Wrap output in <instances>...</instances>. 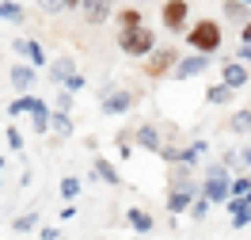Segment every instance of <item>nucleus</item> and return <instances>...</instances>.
<instances>
[{
    "mask_svg": "<svg viewBox=\"0 0 251 240\" xmlns=\"http://www.w3.org/2000/svg\"><path fill=\"white\" fill-rule=\"evenodd\" d=\"M187 46L194 50V53H217V46H221L217 19H198V23L187 31Z\"/></svg>",
    "mask_w": 251,
    "mask_h": 240,
    "instance_id": "f257e3e1",
    "label": "nucleus"
},
{
    "mask_svg": "<svg viewBox=\"0 0 251 240\" xmlns=\"http://www.w3.org/2000/svg\"><path fill=\"white\" fill-rule=\"evenodd\" d=\"M118 46L129 53V57H149L152 46H156V31H149V27H133V31H118Z\"/></svg>",
    "mask_w": 251,
    "mask_h": 240,
    "instance_id": "f03ea898",
    "label": "nucleus"
},
{
    "mask_svg": "<svg viewBox=\"0 0 251 240\" xmlns=\"http://www.w3.org/2000/svg\"><path fill=\"white\" fill-rule=\"evenodd\" d=\"M202 194L209 202H228L232 198V179H228V168L225 164H209V176L202 183Z\"/></svg>",
    "mask_w": 251,
    "mask_h": 240,
    "instance_id": "7ed1b4c3",
    "label": "nucleus"
},
{
    "mask_svg": "<svg viewBox=\"0 0 251 240\" xmlns=\"http://www.w3.org/2000/svg\"><path fill=\"white\" fill-rule=\"evenodd\" d=\"M187 16H190L187 0H164V8H160V23L172 34H187Z\"/></svg>",
    "mask_w": 251,
    "mask_h": 240,
    "instance_id": "20e7f679",
    "label": "nucleus"
},
{
    "mask_svg": "<svg viewBox=\"0 0 251 240\" xmlns=\"http://www.w3.org/2000/svg\"><path fill=\"white\" fill-rule=\"evenodd\" d=\"M175 65H179V53L172 46H160L149 53V61H145V77H168L175 73Z\"/></svg>",
    "mask_w": 251,
    "mask_h": 240,
    "instance_id": "39448f33",
    "label": "nucleus"
},
{
    "mask_svg": "<svg viewBox=\"0 0 251 240\" xmlns=\"http://www.w3.org/2000/svg\"><path fill=\"white\" fill-rule=\"evenodd\" d=\"M194 194H198V183L172 187V194H168V210H172V213H187V210L194 206Z\"/></svg>",
    "mask_w": 251,
    "mask_h": 240,
    "instance_id": "423d86ee",
    "label": "nucleus"
},
{
    "mask_svg": "<svg viewBox=\"0 0 251 240\" xmlns=\"http://www.w3.org/2000/svg\"><path fill=\"white\" fill-rule=\"evenodd\" d=\"M129 103H133V96H126V92H118V88L103 92V111H107V114H122V111H129Z\"/></svg>",
    "mask_w": 251,
    "mask_h": 240,
    "instance_id": "0eeeda50",
    "label": "nucleus"
},
{
    "mask_svg": "<svg viewBox=\"0 0 251 240\" xmlns=\"http://www.w3.org/2000/svg\"><path fill=\"white\" fill-rule=\"evenodd\" d=\"M205 53H194V57H187V61H179L175 65V77L179 80H187V77H198V73H205Z\"/></svg>",
    "mask_w": 251,
    "mask_h": 240,
    "instance_id": "6e6552de",
    "label": "nucleus"
},
{
    "mask_svg": "<svg viewBox=\"0 0 251 240\" xmlns=\"http://www.w3.org/2000/svg\"><path fill=\"white\" fill-rule=\"evenodd\" d=\"M80 8H84V19H88V23H103V19L110 16V0H84Z\"/></svg>",
    "mask_w": 251,
    "mask_h": 240,
    "instance_id": "1a4fd4ad",
    "label": "nucleus"
},
{
    "mask_svg": "<svg viewBox=\"0 0 251 240\" xmlns=\"http://www.w3.org/2000/svg\"><path fill=\"white\" fill-rule=\"evenodd\" d=\"M221 77H225V84H228V88H244V84H248V69H244L240 61H225Z\"/></svg>",
    "mask_w": 251,
    "mask_h": 240,
    "instance_id": "9d476101",
    "label": "nucleus"
},
{
    "mask_svg": "<svg viewBox=\"0 0 251 240\" xmlns=\"http://www.w3.org/2000/svg\"><path fill=\"white\" fill-rule=\"evenodd\" d=\"M251 225V194L248 198H232V229Z\"/></svg>",
    "mask_w": 251,
    "mask_h": 240,
    "instance_id": "9b49d317",
    "label": "nucleus"
},
{
    "mask_svg": "<svg viewBox=\"0 0 251 240\" xmlns=\"http://www.w3.org/2000/svg\"><path fill=\"white\" fill-rule=\"evenodd\" d=\"M12 84H16V92H31L34 88V69L31 65H16V69H12Z\"/></svg>",
    "mask_w": 251,
    "mask_h": 240,
    "instance_id": "f8f14e48",
    "label": "nucleus"
},
{
    "mask_svg": "<svg viewBox=\"0 0 251 240\" xmlns=\"http://www.w3.org/2000/svg\"><path fill=\"white\" fill-rule=\"evenodd\" d=\"M133 27H141V12L137 8H122L118 12V31H133Z\"/></svg>",
    "mask_w": 251,
    "mask_h": 240,
    "instance_id": "ddd939ff",
    "label": "nucleus"
},
{
    "mask_svg": "<svg viewBox=\"0 0 251 240\" xmlns=\"http://www.w3.org/2000/svg\"><path fill=\"white\" fill-rule=\"evenodd\" d=\"M16 50H19V53H27V57H31V65H42V61H46V53H42V46H38V42H27V38H23V42H16Z\"/></svg>",
    "mask_w": 251,
    "mask_h": 240,
    "instance_id": "4468645a",
    "label": "nucleus"
},
{
    "mask_svg": "<svg viewBox=\"0 0 251 240\" xmlns=\"http://www.w3.org/2000/svg\"><path fill=\"white\" fill-rule=\"evenodd\" d=\"M137 141H141L149 153H160V133L152 126H141V130H137Z\"/></svg>",
    "mask_w": 251,
    "mask_h": 240,
    "instance_id": "2eb2a0df",
    "label": "nucleus"
},
{
    "mask_svg": "<svg viewBox=\"0 0 251 240\" xmlns=\"http://www.w3.org/2000/svg\"><path fill=\"white\" fill-rule=\"evenodd\" d=\"M232 96H236V88H228V84H213V88L205 92V99H209V103H228Z\"/></svg>",
    "mask_w": 251,
    "mask_h": 240,
    "instance_id": "dca6fc26",
    "label": "nucleus"
},
{
    "mask_svg": "<svg viewBox=\"0 0 251 240\" xmlns=\"http://www.w3.org/2000/svg\"><path fill=\"white\" fill-rule=\"evenodd\" d=\"M50 77H53V80H73V77H76V69H73V61L57 57V61H53V69H50Z\"/></svg>",
    "mask_w": 251,
    "mask_h": 240,
    "instance_id": "f3484780",
    "label": "nucleus"
},
{
    "mask_svg": "<svg viewBox=\"0 0 251 240\" xmlns=\"http://www.w3.org/2000/svg\"><path fill=\"white\" fill-rule=\"evenodd\" d=\"M126 217H129V225H133V229H137V233H149V229H152V217H149V213H145V210H129V213H126Z\"/></svg>",
    "mask_w": 251,
    "mask_h": 240,
    "instance_id": "a211bd4d",
    "label": "nucleus"
},
{
    "mask_svg": "<svg viewBox=\"0 0 251 240\" xmlns=\"http://www.w3.org/2000/svg\"><path fill=\"white\" fill-rule=\"evenodd\" d=\"M248 194H251V172H244L232 179V198H248Z\"/></svg>",
    "mask_w": 251,
    "mask_h": 240,
    "instance_id": "6ab92c4d",
    "label": "nucleus"
},
{
    "mask_svg": "<svg viewBox=\"0 0 251 240\" xmlns=\"http://www.w3.org/2000/svg\"><path fill=\"white\" fill-rule=\"evenodd\" d=\"M31 122H34V130H38V133L50 126V114H46V107H42L38 99H34V107H31Z\"/></svg>",
    "mask_w": 251,
    "mask_h": 240,
    "instance_id": "aec40b11",
    "label": "nucleus"
},
{
    "mask_svg": "<svg viewBox=\"0 0 251 240\" xmlns=\"http://www.w3.org/2000/svg\"><path fill=\"white\" fill-rule=\"evenodd\" d=\"M95 176L103 179V183H118V172H114V168H110L107 160H95Z\"/></svg>",
    "mask_w": 251,
    "mask_h": 240,
    "instance_id": "412c9836",
    "label": "nucleus"
},
{
    "mask_svg": "<svg viewBox=\"0 0 251 240\" xmlns=\"http://www.w3.org/2000/svg\"><path fill=\"white\" fill-rule=\"evenodd\" d=\"M76 194H80V179H73V176L61 179V198H76Z\"/></svg>",
    "mask_w": 251,
    "mask_h": 240,
    "instance_id": "4be33fe9",
    "label": "nucleus"
},
{
    "mask_svg": "<svg viewBox=\"0 0 251 240\" xmlns=\"http://www.w3.org/2000/svg\"><path fill=\"white\" fill-rule=\"evenodd\" d=\"M232 130H236V133H248V130H251V111H240V114H236V118H232Z\"/></svg>",
    "mask_w": 251,
    "mask_h": 240,
    "instance_id": "5701e85b",
    "label": "nucleus"
},
{
    "mask_svg": "<svg viewBox=\"0 0 251 240\" xmlns=\"http://www.w3.org/2000/svg\"><path fill=\"white\" fill-rule=\"evenodd\" d=\"M50 122H53V130H57V133H65V137H69V133H73V122H69V114H57V118H50Z\"/></svg>",
    "mask_w": 251,
    "mask_h": 240,
    "instance_id": "b1692460",
    "label": "nucleus"
},
{
    "mask_svg": "<svg viewBox=\"0 0 251 240\" xmlns=\"http://www.w3.org/2000/svg\"><path fill=\"white\" fill-rule=\"evenodd\" d=\"M0 16H4V19H19V16H23V8L12 4V0H4V4H0Z\"/></svg>",
    "mask_w": 251,
    "mask_h": 240,
    "instance_id": "393cba45",
    "label": "nucleus"
},
{
    "mask_svg": "<svg viewBox=\"0 0 251 240\" xmlns=\"http://www.w3.org/2000/svg\"><path fill=\"white\" fill-rule=\"evenodd\" d=\"M34 225H38V213H23V217H16L19 233H27V229H34Z\"/></svg>",
    "mask_w": 251,
    "mask_h": 240,
    "instance_id": "a878e982",
    "label": "nucleus"
},
{
    "mask_svg": "<svg viewBox=\"0 0 251 240\" xmlns=\"http://www.w3.org/2000/svg\"><path fill=\"white\" fill-rule=\"evenodd\" d=\"M205 210H209V198H198V202L190 206V217H194V221H202V217H205Z\"/></svg>",
    "mask_w": 251,
    "mask_h": 240,
    "instance_id": "bb28decb",
    "label": "nucleus"
},
{
    "mask_svg": "<svg viewBox=\"0 0 251 240\" xmlns=\"http://www.w3.org/2000/svg\"><path fill=\"white\" fill-rule=\"evenodd\" d=\"M38 8H42V12H61L65 0H38Z\"/></svg>",
    "mask_w": 251,
    "mask_h": 240,
    "instance_id": "cd10ccee",
    "label": "nucleus"
},
{
    "mask_svg": "<svg viewBox=\"0 0 251 240\" xmlns=\"http://www.w3.org/2000/svg\"><path fill=\"white\" fill-rule=\"evenodd\" d=\"M240 164H244V168H251V149H244V153H240Z\"/></svg>",
    "mask_w": 251,
    "mask_h": 240,
    "instance_id": "c85d7f7f",
    "label": "nucleus"
},
{
    "mask_svg": "<svg viewBox=\"0 0 251 240\" xmlns=\"http://www.w3.org/2000/svg\"><path fill=\"white\" fill-rule=\"evenodd\" d=\"M240 38H244V42H251V19L244 23V31H240Z\"/></svg>",
    "mask_w": 251,
    "mask_h": 240,
    "instance_id": "c756f323",
    "label": "nucleus"
},
{
    "mask_svg": "<svg viewBox=\"0 0 251 240\" xmlns=\"http://www.w3.org/2000/svg\"><path fill=\"white\" fill-rule=\"evenodd\" d=\"M38 240H57V229H46V233H42Z\"/></svg>",
    "mask_w": 251,
    "mask_h": 240,
    "instance_id": "7c9ffc66",
    "label": "nucleus"
},
{
    "mask_svg": "<svg viewBox=\"0 0 251 240\" xmlns=\"http://www.w3.org/2000/svg\"><path fill=\"white\" fill-rule=\"evenodd\" d=\"M80 4H84V0H65V8H80Z\"/></svg>",
    "mask_w": 251,
    "mask_h": 240,
    "instance_id": "2f4dec72",
    "label": "nucleus"
},
{
    "mask_svg": "<svg viewBox=\"0 0 251 240\" xmlns=\"http://www.w3.org/2000/svg\"><path fill=\"white\" fill-rule=\"evenodd\" d=\"M244 4H251V0H244Z\"/></svg>",
    "mask_w": 251,
    "mask_h": 240,
    "instance_id": "473e14b6",
    "label": "nucleus"
},
{
    "mask_svg": "<svg viewBox=\"0 0 251 240\" xmlns=\"http://www.w3.org/2000/svg\"><path fill=\"white\" fill-rule=\"evenodd\" d=\"M0 164H4V160H0Z\"/></svg>",
    "mask_w": 251,
    "mask_h": 240,
    "instance_id": "72a5a7b5",
    "label": "nucleus"
},
{
    "mask_svg": "<svg viewBox=\"0 0 251 240\" xmlns=\"http://www.w3.org/2000/svg\"><path fill=\"white\" fill-rule=\"evenodd\" d=\"M0 183H4V179H0Z\"/></svg>",
    "mask_w": 251,
    "mask_h": 240,
    "instance_id": "f704fd0d",
    "label": "nucleus"
}]
</instances>
